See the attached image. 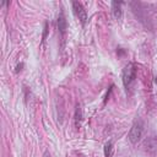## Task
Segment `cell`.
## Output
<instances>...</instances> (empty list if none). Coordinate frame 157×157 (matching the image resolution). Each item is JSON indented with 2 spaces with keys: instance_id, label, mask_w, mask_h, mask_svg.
<instances>
[{
  "instance_id": "cell-2",
  "label": "cell",
  "mask_w": 157,
  "mask_h": 157,
  "mask_svg": "<svg viewBox=\"0 0 157 157\" xmlns=\"http://www.w3.org/2000/svg\"><path fill=\"white\" fill-rule=\"evenodd\" d=\"M141 132H142V124H141V121H137V123H135V124L132 125V128H131V130H130V134H129L130 141H131L132 144L137 142V140H139L140 136H141Z\"/></svg>"
},
{
  "instance_id": "cell-3",
  "label": "cell",
  "mask_w": 157,
  "mask_h": 157,
  "mask_svg": "<svg viewBox=\"0 0 157 157\" xmlns=\"http://www.w3.org/2000/svg\"><path fill=\"white\" fill-rule=\"evenodd\" d=\"M72 6H74V10H75V13L77 15V17H78V20L82 22V23H85L86 22V20H87V15H86V10L82 7V5L80 4V2H77V1H74L72 2Z\"/></svg>"
},
{
  "instance_id": "cell-5",
  "label": "cell",
  "mask_w": 157,
  "mask_h": 157,
  "mask_svg": "<svg viewBox=\"0 0 157 157\" xmlns=\"http://www.w3.org/2000/svg\"><path fill=\"white\" fill-rule=\"evenodd\" d=\"M113 11H114V16L117 17V18H119L120 16H121V10H120V7H119V4L118 2H113Z\"/></svg>"
},
{
  "instance_id": "cell-6",
  "label": "cell",
  "mask_w": 157,
  "mask_h": 157,
  "mask_svg": "<svg viewBox=\"0 0 157 157\" xmlns=\"http://www.w3.org/2000/svg\"><path fill=\"white\" fill-rule=\"evenodd\" d=\"M110 148H112V144H110V142L105 144V148H104V153H105V157H109V155H110Z\"/></svg>"
},
{
  "instance_id": "cell-7",
  "label": "cell",
  "mask_w": 157,
  "mask_h": 157,
  "mask_svg": "<svg viewBox=\"0 0 157 157\" xmlns=\"http://www.w3.org/2000/svg\"><path fill=\"white\" fill-rule=\"evenodd\" d=\"M156 82H157V77H156Z\"/></svg>"
},
{
  "instance_id": "cell-4",
  "label": "cell",
  "mask_w": 157,
  "mask_h": 157,
  "mask_svg": "<svg viewBox=\"0 0 157 157\" xmlns=\"http://www.w3.org/2000/svg\"><path fill=\"white\" fill-rule=\"evenodd\" d=\"M58 26H59L60 32L64 33V31H65V28H66V22H65V18H64L63 15H60L59 18H58Z\"/></svg>"
},
{
  "instance_id": "cell-1",
  "label": "cell",
  "mask_w": 157,
  "mask_h": 157,
  "mask_svg": "<svg viewBox=\"0 0 157 157\" xmlns=\"http://www.w3.org/2000/svg\"><path fill=\"white\" fill-rule=\"evenodd\" d=\"M134 77H135V66L132 64H129L125 66V69L123 71V82H124L125 87H128L132 82Z\"/></svg>"
}]
</instances>
